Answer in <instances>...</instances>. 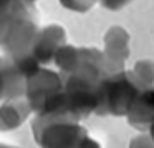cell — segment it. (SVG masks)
<instances>
[{
  "label": "cell",
  "mask_w": 154,
  "mask_h": 148,
  "mask_svg": "<svg viewBox=\"0 0 154 148\" xmlns=\"http://www.w3.org/2000/svg\"><path fill=\"white\" fill-rule=\"evenodd\" d=\"M147 85L133 70H119L109 73L100 83V103L96 113L123 115L129 113L131 105Z\"/></svg>",
  "instance_id": "cell-1"
},
{
  "label": "cell",
  "mask_w": 154,
  "mask_h": 148,
  "mask_svg": "<svg viewBox=\"0 0 154 148\" xmlns=\"http://www.w3.org/2000/svg\"><path fill=\"white\" fill-rule=\"evenodd\" d=\"M33 133L42 148H100L76 121L70 120L37 117L33 121Z\"/></svg>",
  "instance_id": "cell-2"
},
{
  "label": "cell",
  "mask_w": 154,
  "mask_h": 148,
  "mask_svg": "<svg viewBox=\"0 0 154 148\" xmlns=\"http://www.w3.org/2000/svg\"><path fill=\"white\" fill-rule=\"evenodd\" d=\"M66 43V32L63 27L53 24L43 28H38V34L33 40L30 53L40 65H47L55 58L57 50Z\"/></svg>",
  "instance_id": "cell-3"
},
{
  "label": "cell",
  "mask_w": 154,
  "mask_h": 148,
  "mask_svg": "<svg viewBox=\"0 0 154 148\" xmlns=\"http://www.w3.org/2000/svg\"><path fill=\"white\" fill-rule=\"evenodd\" d=\"M104 58L111 73L124 68V62L129 57V34L126 28L114 25L104 35Z\"/></svg>",
  "instance_id": "cell-4"
},
{
  "label": "cell",
  "mask_w": 154,
  "mask_h": 148,
  "mask_svg": "<svg viewBox=\"0 0 154 148\" xmlns=\"http://www.w3.org/2000/svg\"><path fill=\"white\" fill-rule=\"evenodd\" d=\"M154 118V87H146L131 105L128 121L137 130H147Z\"/></svg>",
  "instance_id": "cell-5"
},
{
  "label": "cell",
  "mask_w": 154,
  "mask_h": 148,
  "mask_svg": "<svg viewBox=\"0 0 154 148\" xmlns=\"http://www.w3.org/2000/svg\"><path fill=\"white\" fill-rule=\"evenodd\" d=\"M30 111V105L27 100L20 101V98L8 100V103L0 107V130H12L22 125Z\"/></svg>",
  "instance_id": "cell-6"
},
{
  "label": "cell",
  "mask_w": 154,
  "mask_h": 148,
  "mask_svg": "<svg viewBox=\"0 0 154 148\" xmlns=\"http://www.w3.org/2000/svg\"><path fill=\"white\" fill-rule=\"evenodd\" d=\"M23 4L25 2H22V0H0V38Z\"/></svg>",
  "instance_id": "cell-7"
},
{
  "label": "cell",
  "mask_w": 154,
  "mask_h": 148,
  "mask_svg": "<svg viewBox=\"0 0 154 148\" xmlns=\"http://www.w3.org/2000/svg\"><path fill=\"white\" fill-rule=\"evenodd\" d=\"M133 72L147 85V87H152V83H154V62L139 60L136 65H134Z\"/></svg>",
  "instance_id": "cell-8"
},
{
  "label": "cell",
  "mask_w": 154,
  "mask_h": 148,
  "mask_svg": "<svg viewBox=\"0 0 154 148\" xmlns=\"http://www.w3.org/2000/svg\"><path fill=\"white\" fill-rule=\"evenodd\" d=\"M60 4L71 12L85 14V12L91 10L94 4H98V0H60Z\"/></svg>",
  "instance_id": "cell-9"
},
{
  "label": "cell",
  "mask_w": 154,
  "mask_h": 148,
  "mask_svg": "<svg viewBox=\"0 0 154 148\" xmlns=\"http://www.w3.org/2000/svg\"><path fill=\"white\" fill-rule=\"evenodd\" d=\"M131 2H133V0H98V4H100L101 7L108 8V10H121V8L126 7Z\"/></svg>",
  "instance_id": "cell-10"
},
{
  "label": "cell",
  "mask_w": 154,
  "mask_h": 148,
  "mask_svg": "<svg viewBox=\"0 0 154 148\" xmlns=\"http://www.w3.org/2000/svg\"><path fill=\"white\" fill-rule=\"evenodd\" d=\"M147 130H149V133H151V138L154 140V118H152V121L149 123V127H147Z\"/></svg>",
  "instance_id": "cell-11"
},
{
  "label": "cell",
  "mask_w": 154,
  "mask_h": 148,
  "mask_svg": "<svg viewBox=\"0 0 154 148\" xmlns=\"http://www.w3.org/2000/svg\"><path fill=\"white\" fill-rule=\"evenodd\" d=\"M0 148H17V146H12V145H4V143H0Z\"/></svg>",
  "instance_id": "cell-12"
},
{
  "label": "cell",
  "mask_w": 154,
  "mask_h": 148,
  "mask_svg": "<svg viewBox=\"0 0 154 148\" xmlns=\"http://www.w3.org/2000/svg\"><path fill=\"white\" fill-rule=\"evenodd\" d=\"M22 2H27V4H33L35 0H22Z\"/></svg>",
  "instance_id": "cell-13"
}]
</instances>
